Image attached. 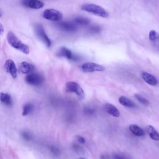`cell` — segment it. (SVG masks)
<instances>
[{
	"instance_id": "9a60e30c",
	"label": "cell",
	"mask_w": 159,
	"mask_h": 159,
	"mask_svg": "<svg viewBox=\"0 0 159 159\" xmlns=\"http://www.w3.org/2000/svg\"><path fill=\"white\" fill-rule=\"evenodd\" d=\"M119 102L120 104H122L124 106H125L127 107H135V104L132 101H131L128 98L121 96L119 98Z\"/></svg>"
},
{
	"instance_id": "52a82bcc",
	"label": "cell",
	"mask_w": 159,
	"mask_h": 159,
	"mask_svg": "<svg viewBox=\"0 0 159 159\" xmlns=\"http://www.w3.org/2000/svg\"><path fill=\"white\" fill-rule=\"evenodd\" d=\"M25 80L30 85L39 86L43 82V78L39 73H31L26 76Z\"/></svg>"
},
{
	"instance_id": "7c38bea8",
	"label": "cell",
	"mask_w": 159,
	"mask_h": 159,
	"mask_svg": "<svg viewBox=\"0 0 159 159\" xmlns=\"http://www.w3.org/2000/svg\"><path fill=\"white\" fill-rule=\"evenodd\" d=\"M142 78L147 83L149 84L150 85L155 86L158 83V81L156 79V78L153 75L147 72L143 71L142 73Z\"/></svg>"
},
{
	"instance_id": "8992f818",
	"label": "cell",
	"mask_w": 159,
	"mask_h": 159,
	"mask_svg": "<svg viewBox=\"0 0 159 159\" xmlns=\"http://www.w3.org/2000/svg\"><path fill=\"white\" fill-rule=\"evenodd\" d=\"M81 70L86 73H93L95 71H103L105 70L104 66L93 63V62H86L82 64Z\"/></svg>"
},
{
	"instance_id": "ba28073f",
	"label": "cell",
	"mask_w": 159,
	"mask_h": 159,
	"mask_svg": "<svg viewBox=\"0 0 159 159\" xmlns=\"http://www.w3.org/2000/svg\"><path fill=\"white\" fill-rule=\"evenodd\" d=\"M6 71L13 78H16L17 76V69L14 61L11 59H7L4 63Z\"/></svg>"
},
{
	"instance_id": "5b68a950",
	"label": "cell",
	"mask_w": 159,
	"mask_h": 159,
	"mask_svg": "<svg viewBox=\"0 0 159 159\" xmlns=\"http://www.w3.org/2000/svg\"><path fill=\"white\" fill-rule=\"evenodd\" d=\"M35 34L38 38L44 43L47 47H50L52 45V42L51 40L49 39L47 34L45 33V31L43 27V26L41 24H37L35 27Z\"/></svg>"
},
{
	"instance_id": "44dd1931",
	"label": "cell",
	"mask_w": 159,
	"mask_h": 159,
	"mask_svg": "<svg viewBox=\"0 0 159 159\" xmlns=\"http://www.w3.org/2000/svg\"><path fill=\"white\" fill-rule=\"evenodd\" d=\"M149 39L151 42H158L159 41V34L157 32L154 30H152L149 32Z\"/></svg>"
},
{
	"instance_id": "d6986e66",
	"label": "cell",
	"mask_w": 159,
	"mask_h": 159,
	"mask_svg": "<svg viewBox=\"0 0 159 159\" xmlns=\"http://www.w3.org/2000/svg\"><path fill=\"white\" fill-rule=\"evenodd\" d=\"M74 22L76 24L81 25H86L89 24L90 20L86 17H77L74 19Z\"/></svg>"
},
{
	"instance_id": "484cf974",
	"label": "cell",
	"mask_w": 159,
	"mask_h": 159,
	"mask_svg": "<svg viewBox=\"0 0 159 159\" xmlns=\"http://www.w3.org/2000/svg\"><path fill=\"white\" fill-rule=\"evenodd\" d=\"M76 138H77L78 141L80 143L83 144V143H85V139H84L83 137L80 136V135H78V136H76Z\"/></svg>"
},
{
	"instance_id": "277c9868",
	"label": "cell",
	"mask_w": 159,
	"mask_h": 159,
	"mask_svg": "<svg viewBox=\"0 0 159 159\" xmlns=\"http://www.w3.org/2000/svg\"><path fill=\"white\" fill-rule=\"evenodd\" d=\"M43 17L51 21H60L63 18V13L54 9H47L43 12Z\"/></svg>"
},
{
	"instance_id": "603a6c76",
	"label": "cell",
	"mask_w": 159,
	"mask_h": 159,
	"mask_svg": "<svg viewBox=\"0 0 159 159\" xmlns=\"http://www.w3.org/2000/svg\"><path fill=\"white\" fill-rule=\"evenodd\" d=\"M50 150H51L53 154H55V155H58V154H59V152H60L58 148H57L56 147H54V146L51 147Z\"/></svg>"
},
{
	"instance_id": "ac0fdd59",
	"label": "cell",
	"mask_w": 159,
	"mask_h": 159,
	"mask_svg": "<svg viewBox=\"0 0 159 159\" xmlns=\"http://www.w3.org/2000/svg\"><path fill=\"white\" fill-rule=\"evenodd\" d=\"M147 130L152 139L154 140H159V134L153 127L152 125H148L147 127Z\"/></svg>"
},
{
	"instance_id": "9c48e42d",
	"label": "cell",
	"mask_w": 159,
	"mask_h": 159,
	"mask_svg": "<svg viewBox=\"0 0 159 159\" xmlns=\"http://www.w3.org/2000/svg\"><path fill=\"white\" fill-rule=\"evenodd\" d=\"M58 27L63 30L68 32H75L77 30V27L76 24L71 22H60L58 24Z\"/></svg>"
},
{
	"instance_id": "7402d4cb",
	"label": "cell",
	"mask_w": 159,
	"mask_h": 159,
	"mask_svg": "<svg viewBox=\"0 0 159 159\" xmlns=\"http://www.w3.org/2000/svg\"><path fill=\"white\" fill-rule=\"evenodd\" d=\"M134 96L142 104H143L144 105L149 104V101L146 98H145L143 96H141L140 94H135Z\"/></svg>"
},
{
	"instance_id": "83f0119b",
	"label": "cell",
	"mask_w": 159,
	"mask_h": 159,
	"mask_svg": "<svg viewBox=\"0 0 159 159\" xmlns=\"http://www.w3.org/2000/svg\"><path fill=\"white\" fill-rule=\"evenodd\" d=\"M0 29H1V35H2L4 33V27L2 23H0Z\"/></svg>"
},
{
	"instance_id": "d4e9b609",
	"label": "cell",
	"mask_w": 159,
	"mask_h": 159,
	"mask_svg": "<svg viewBox=\"0 0 159 159\" xmlns=\"http://www.w3.org/2000/svg\"><path fill=\"white\" fill-rule=\"evenodd\" d=\"M22 137H24V139H25V140H30L31 139V136L29 134V133H27V132H23L22 134Z\"/></svg>"
},
{
	"instance_id": "7a4b0ae2",
	"label": "cell",
	"mask_w": 159,
	"mask_h": 159,
	"mask_svg": "<svg viewBox=\"0 0 159 159\" xmlns=\"http://www.w3.org/2000/svg\"><path fill=\"white\" fill-rule=\"evenodd\" d=\"M81 9L86 11L88 13H90L91 14L101 17H104V18H107L109 17V13L108 12L103 8L102 6L95 4H92V3H86L82 5Z\"/></svg>"
},
{
	"instance_id": "4316f807",
	"label": "cell",
	"mask_w": 159,
	"mask_h": 159,
	"mask_svg": "<svg viewBox=\"0 0 159 159\" xmlns=\"http://www.w3.org/2000/svg\"><path fill=\"white\" fill-rule=\"evenodd\" d=\"M85 111L87 114H92L94 112V111L91 109H86Z\"/></svg>"
},
{
	"instance_id": "5bb4252c",
	"label": "cell",
	"mask_w": 159,
	"mask_h": 159,
	"mask_svg": "<svg viewBox=\"0 0 159 159\" xmlns=\"http://www.w3.org/2000/svg\"><path fill=\"white\" fill-rule=\"evenodd\" d=\"M105 111L109 114L114 117H119L120 116V112L117 109V108L112 105V104L107 103L104 106Z\"/></svg>"
},
{
	"instance_id": "cb8c5ba5",
	"label": "cell",
	"mask_w": 159,
	"mask_h": 159,
	"mask_svg": "<svg viewBox=\"0 0 159 159\" xmlns=\"http://www.w3.org/2000/svg\"><path fill=\"white\" fill-rule=\"evenodd\" d=\"M90 30H91V32H94V33L99 32L100 31V27H98V26L91 27V28Z\"/></svg>"
},
{
	"instance_id": "4fadbf2b",
	"label": "cell",
	"mask_w": 159,
	"mask_h": 159,
	"mask_svg": "<svg viewBox=\"0 0 159 159\" xmlns=\"http://www.w3.org/2000/svg\"><path fill=\"white\" fill-rule=\"evenodd\" d=\"M58 55L60 57H65L68 60H75V57L73 56L72 52L65 47L60 48L58 52Z\"/></svg>"
},
{
	"instance_id": "8fae6325",
	"label": "cell",
	"mask_w": 159,
	"mask_h": 159,
	"mask_svg": "<svg viewBox=\"0 0 159 159\" xmlns=\"http://www.w3.org/2000/svg\"><path fill=\"white\" fill-rule=\"evenodd\" d=\"M34 69V66L27 61H22L19 65V71L22 74L31 73Z\"/></svg>"
},
{
	"instance_id": "ffe728a7",
	"label": "cell",
	"mask_w": 159,
	"mask_h": 159,
	"mask_svg": "<svg viewBox=\"0 0 159 159\" xmlns=\"http://www.w3.org/2000/svg\"><path fill=\"white\" fill-rule=\"evenodd\" d=\"M34 106L31 103H26L24 105L22 109V116H27L33 110Z\"/></svg>"
},
{
	"instance_id": "e0dca14e",
	"label": "cell",
	"mask_w": 159,
	"mask_h": 159,
	"mask_svg": "<svg viewBox=\"0 0 159 159\" xmlns=\"http://www.w3.org/2000/svg\"><path fill=\"white\" fill-rule=\"evenodd\" d=\"M129 129L130 132L136 136H139V137L143 136L145 134L143 129H142L140 127H139V126L135 124H131L129 126Z\"/></svg>"
},
{
	"instance_id": "2e32d148",
	"label": "cell",
	"mask_w": 159,
	"mask_h": 159,
	"mask_svg": "<svg viewBox=\"0 0 159 159\" xmlns=\"http://www.w3.org/2000/svg\"><path fill=\"white\" fill-rule=\"evenodd\" d=\"M0 99H1V101L6 105L10 106L12 104V97L8 93L1 92L0 94Z\"/></svg>"
},
{
	"instance_id": "f1b7e54d",
	"label": "cell",
	"mask_w": 159,
	"mask_h": 159,
	"mask_svg": "<svg viewBox=\"0 0 159 159\" xmlns=\"http://www.w3.org/2000/svg\"><path fill=\"white\" fill-rule=\"evenodd\" d=\"M80 159H84V158H80Z\"/></svg>"
},
{
	"instance_id": "3957f363",
	"label": "cell",
	"mask_w": 159,
	"mask_h": 159,
	"mask_svg": "<svg viewBox=\"0 0 159 159\" xmlns=\"http://www.w3.org/2000/svg\"><path fill=\"white\" fill-rule=\"evenodd\" d=\"M65 88L67 92L75 93L80 99H83L84 98V93L83 89L76 82L73 81H68L66 83Z\"/></svg>"
},
{
	"instance_id": "6da1fadb",
	"label": "cell",
	"mask_w": 159,
	"mask_h": 159,
	"mask_svg": "<svg viewBox=\"0 0 159 159\" xmlns=\"http://www.w3.org/2000/svg\"><path fill=\"white\" fill-rule=\"evenodd\" d=\"M6 39L9 44L14 48L17 49L26 55H28L30 53L29 47L19 39L12 32L9 31L7 32Z\"/></svg>"
},
{
	"instance_id": "30bf717a",
	"label": "cell",
	"mask_w": 159,
	"mask_h": 159,
	"mask_svg": "<svg viewBox=\"0 0 159 159\" xmlns=\"http://www.w3.org/2000/svg\"><path fill=\"white\" fill-rule=\"evenodd\" d=\"M23 4L27 7L34 9H39L44 6V3L40 0H27L23 2Z\"/></svg>"
}]
</instances>
